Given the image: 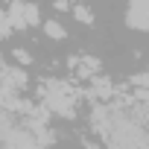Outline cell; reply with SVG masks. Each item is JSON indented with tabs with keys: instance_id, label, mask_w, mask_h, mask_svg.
<instances>
[{
	"instance_id": "1",
	"label": "cell",
	"mask_w": 149,
	"mask_h": 149,
	"mask_svg": "<svg viewBox=\"0 0 149 149\" xmlns=\"http://www.w3.org/2000/svg\"><path fill=\"white\" fill-rule=\"evenodd\" d=\"M44 111L56 120H76L79 105H82V91L64 79H44L38 85V100Z\"/></svg>"
},
{
	"instance_id": "2",
	"label": "cell",
	"mask_w": 149,
	"mask_h": 149,
	"mask_svg": "<svg viewBox=\"0 0 149 149\" xmlns=\"http://www.w3.org/2000/svg\"><path fill=\"white\" fill-rule=\"evenodd\" d=\"M6 18H9L12 32H24V29L41 26V9L32 0H9L6 3Z\"/></svg>"
},
{
	"instance_id": "3",
	"label": "cell",
	"mask_w": 149,
	"mask_h": 149,
	"mask_svg": "<svg viewBox=\"0 0 149 149\" xmlns=\"http://www.w3.org/2000/svg\"><path fill=\"white\" fill-rule=\"evenodd\" d=\"M123 24L132 32H149V0H126Z\"/></svg>"
},
{
	"instance_id": "4",
	"label": "cell",
	"mask_w": 149,
	"mask_h": 149,
	"mask_svg": "<svg viewBox=\"0 0 149 149\" xmlns=\"http://www.w3.org/2000/svg\"><path fill=\"white\" fill-rule=\"evenodd\" d=\"M117 97H120V88L111 79H105L102 73L94 76V79H88V88L82 91V100H88V102H111Z\"/></svg>"
},
{
	"instance_id": "5",
	"label": "cell",
	"mask_w": 149,
	"mask_h": 149,
	"mask_svg": "<svg viewBox=\"0 0 149 149\" xmlns=\"http://www.w3.org/2000/svg\"><path fill=\"white\" fill-rule=\"evenodd\" d=\"M0 149H44L38 140H35V134L18 120V126H12L3 137H0Z\"/></svg>"
},
{
	"instance_id": "6",
	"label": "cell",
	"mask_w": 149,
	"mask_h": 149,
	"mask_svg": "<svg viewBox=\"0 0 149 149\" xmlns=\"http://www.w3.org/2000/svg\"><path fill=\"white\" fill-rule=\"evenodd\" d=\"M67 64H70V73H73V76H79V79H85V82L102 73V61H100L97 56H88V53L73 56Z\"/></svg>"
},
{
	"instance_id": "7",
	"label": "cell",
	"mask_w": 149,
	"mask_h": 149,
	"mask_svg": "<svg viewBox=\"0 0 149 149\" xmlns=\"http://www.w3.org/2000/svg\"><path fill=\"white\" fill-rule=\"evenodd\" d=\"M0 82L18 94H24L29 88V73L24 64H0Z\"/></svg>"
},
{
	"instance_id": "8",
	"label": "cell",
	"mask_w": 149,
	"mask_h": 149,
	"mask_svg": "<svg viewBox=\"0 0 149 149\" xmlns=\"http://www.w3.org/2000/svg\"><path fill=\"white\" fill-rule=\"evenodd\" d=\"M70 15L76 18L82 26H94V24H97V15H94V9L85 3V0H76V3H70Z\"/></svg>"
},
{
	"instance_id": "9",
	"label": "cell",
	"mask_w": 149,
	"mask_h": 149,
	"mask_svg": "<svg viewBox=\"0 0 149 149\" xmlns=\"http://www.w3.org/2000/svg\"><path fill=\"white\" fill-rule=\"evenodd\" d=\"M41 32L50 38V41H64L67 38V26L61 24V18H47L41 24Z\"/></svg>"
},
{
	"instance_id": "10",
	"label": "cell",
	"mask_w": 149,
	"mask_h": 149,
	"mask_svg": "<svg viewBox=\"0 0 149 149\" xmlns=\"http://www.w3.org/2000/svg\"><path fill=\"white\" fill-rule=\"evenodd\" d=\"M12 58H15V64H24V67L32 64V53L24 50V47H15V50H12Z\"/></svg>"
},
{
	"instance_id": "11",
	"label": "cell",
	"mask_w": 149,
	"mask_h": 149,
	"mask_svg": "<svg viewBox=\"0 0 149 149\" xmlns=\"http://www.w3.org/2000/svg\"><path fill=\"white\" fill-rule=\"evenodd\" d=\"M132 88H149V67H143L140 73L132 76Z\"/></svg>"
},
{
	"instance_id": "12",
	"label": "cell",
	"mask_w": 149,
	"mask_h": 149,
	"mask_svg": "<svg viewBox=\"0 0 149 149\" xmlns=\"http://www.w3.org/2000/svg\"><path fill=\"white\" fill-rule=\"evenodd\" d=\"M9 32H12V26H9V18H6V6H0V41H3Z\"/></svg>"
},
{
	"instance_id": "13",
	"label": "cell",
	"mask_w": 149,
	"mask_h": 149,
	"mask_svg": "<svg viewBox=\"0 0 149 149\" xmlns=\"http://www.w3.org/2000/svg\"><path fill=\"white\" fill-rule=\"evenodd\" d=\"M53 9H56V12H70V3H67V0H56Z\"/></svg>"
},
{
	"instance_id": "14",
	"label": "cell",
	"mask_w": 149,
	"mask_h": 149,
	"mask_svg": "<svg viewBox=\"0 0 149 149\" xmlns=\"http://www.w3.org/2000/svg\"><path fill=\"white\" fill-rule=\"evenodd\" d=\"M129 149H149V137H146V140H140V143H134V146H129Z\"/></svg>"
}]
</instances>
